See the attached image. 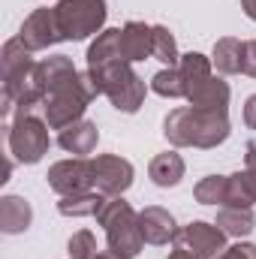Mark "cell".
Here are the masks:
<instances>
[{
	"mask_svg": "<svg viewBox=\"0 0 256 259\" xmlns=\"http://www.w3.org/2000/svg\"><path fill=\"white\" fill-rule=\"evenodd\" d=\"M229 115L226 112H211V109H193L181 106L172 109L163 121V136L175 148H217L229 139Z\"/></svg>",
	"mask_w": 256,
	"mask_h": 259,
	"instance_id": "1",
	"label": "cell"
},
{
	"mask_svg": "<svg viewBox=\"0 0 256 259\" xmlns=\"http://www.w3.org/2000/svg\"><path fill=\"white\" fill-rule=\"evenodd\" d=\"M100 97V88L94 81V75L84 69L75 78H69L66 84L55 88L46 103H42V118L52 130H66L69 124L84 118V109L91 106V100Z\"/></svg>",
	"mask_w": 256,
	"mask_h": 259,
	"instance_id": "2",
	"label": "cell"
},
{
	"mask_svg": "<svg viewBox=\"0 0 256 259\" xmlns=\"http://www.w3.org/2000/svg\"><path fill=\"white\" fill-rule=\"evenodd\" d=\"M100 88L103 97H109V103L124 112V115H136L148 97V84L133 72V66L127 61H115V64L97 66V69H88Z\"/></svg>",
	"mask_w": 256,
	"mask_h": 259,
	"instance_id": "3",
	"label": "cell"
},
{
	"mask_svg": "<svg viewBox=\"0 0 256 259\" xmlns=\"http://www.w3.org/2000/svg\"><path fill=\"white\" fill-rule=\"evenodd\" d=\"M97 223L106 229V241L112 250L136 259L145 247L142 238V226H139V214L133 211V205L124 202V196H109L106 205L97 214Z\"/></svg>",
	"mask_w": 256,
	"mask_h": 259,
	"instance_id": "4",
	"label": "cell"
},
{
	"mask_svg": "<svg viewBox=\"0 0 256 259\" xmlns=\"http://www.w3.org/2000/svg\"><path fill=\"white\" fill-rule=\"evenodd\" d=\"M6 145H9V157L15 163L33 166L49 154V124L42 115H15L12 124L6 130Z\"/></svg>",
	"mask_w": 256,
	"mask_h": 259,
	"instance_id": "5",
	"label": "cell"
},
{
	"mask_svg": "<svg viewBox=\"0 0 256 259\" xmlns=\"http://www.w3.org/2000/svg\"><path fill=\"white\" fill-rule=\"evenodd\" d=\"M58 12V24H61V33L64 39H88L91 33H103L106 27V0H61L55 6Z\"/></svg>",
	"mask_w": 256,
	"mask_h": 259,
	"instance_id": "6",
	"label": "cell"
},
{
	"mask_svg": "<svg viewBox=\"0 0 256 259\" xmlns=\"http://www.w3.org/2000/svg\"><path fill=\"white\" fill-rule=\"evenodd\" d=\"M226 232L217 226V223H205V220H193L187 226L178 229L175 235V247L193 253L196 259H217L223 250H226Z\"/></svg>",
	"mask_w": 256,
	"mask_h": 259,
	"instance_id": "7",
	"label": "cell"
},
{
	"mask_svg": "<svg viewBox=\"0 0 256 259\" xmlns=\"http://www.w3.org/2000/svg\"><path fill=\"white\" fill-rule=\"evenodd\" d=\"M91 169H94V190H100L103 196H124L136 178L133 163L118 154H97L91 160Z\"/></svg>",
	"mask_w": 256,
	"mask_h": 259,
	"instance_id": "8",
	"label": "cell"
},
{
	"mask_svg": "<svg viewBox=\"0 0 256 259\" xmlns=\"http://www.w3.org/2000/svg\"><path fill=\"white\" fill-rule=\"evenodd\" d=\"M18 39H21L30 52H46V49L64 42V33H61L55 6H39V9H33V12L24 18V24H21Z\"/></svg>",
	"mask_w": 256,
	"mask_h": 259,
	"instance_id": "9",
	"label": "cell"
},
{
	"mask_svg": "<svg viewBox=\"0 0 256 259\" xmlns=\"http://www.w3.org/2000/svg\"><path fill=\"white\" fill-rule=\"evenodd\" d=\"M49 187L58 196H72V193H84L94 190V169L88 157H69V160H58L49 175H46Z\"/></svg>",
	"mask_w": 256,
	"mask_h": 259,
	"instance_id": "10",
	"label": "cell"
},
{
	"mask_svg": "<svg viewBox=\"0 0 256 259\" xmlns=\"http://www.w3.org/2000/svg\"><path fill=\"white\" fill-rule=\"evenodd\" d=\"M139 226H142V238H145V244H157V247L175 241V235H178V223H175V217H172L166 208H160V205H148V208H142V211H139Z\"/></svg>",
	"mask_w": 256,
	"mask_h": 259,
	"instance_id": "11",
	"label": "cell"
},
{
	"mask_svg": "<svg viewBox=\"0 0 256 259\" xmlns=\"http://www.w3.org/2000/svg\"><path fill=\"white\" fill-rule=\"evenodd\" d=\"M121 49H124V61L127 64L154 58V24L127 21L121 27Z\"/></svg>",
	"mask_w": 256,
	"mask_h": 259,
	"instance_id": "12",
	"label": "cell"
},
{
	"mask_svg": "<svg viewBox=\"0 0 256 259\" xmlns=\"http://www.w3.org/2000/svg\"><path fill=\"white\" fill-rule=\"evenodd\" d=\"M97 142H100V130L94 121H84V118L61 130V136H58V145L72 157H88L97 148Z\"/></svg>",
	"mask_w": 256,
	"mask_h": 259,
	"instance_id": "13",
	"label": "cell"
},
{
	"mask_svg": "<svg viewBox=\"0 0 256 259\" xmlns=\"http://www.w3.org/2000/svg\"><path fill=\"white\" fill-rule=\"evenodd\" d=\"M33 223V208L24 196H3L0 199V232L21 235Z\"/></svg>",
	"mask_w": 256,
	"mask_h": 259,
	"instance_id": "14",
	"label": "cell"
},
{
	"mask_svg": "<svg viewBox=\"0 0 256 259\" xmlns=\"http://www.w3.org/2000/svg\"><path fill=\"white\" fill-rule=\"evenodd\" d=\"M184 172H187L184 157L175 154V151H163V154H157V157L148 163V175H151V181H154L157 187H163V190L178 187L181 178H184Z\"/></svg>",
	"mask_w": 256,
	"mask_h": 259,
	"instance_id": "15",
	"label": "cell"
},
{
	"mask_svg": "<svg viewBox=\"0 0 256 259\" xmlns=\"http://www.w3.org/2000/svg\"><path fill=\"white\" fill-rule=\"evenodd\" d=\"M124 61V49H121V27H106L103 33H97V39L88 49V69Z\"/></svg>",
	"mask_w": 256,
	"mask_h": 259,
	"instance_id": "16",
	"label": "cell"
},
{
	"mask_svg": "<svg viewBox=\"0 0 256 259\" xmlns=\"http://www.w3.org/2000/svg\"><path fill=\"white\" fill-rule=\"evenodd\" d=\"M187 103L193 109H211V112H226L229 106V84L217 75H211L208 81H202L199 88H193L187 94Z\"/></svg>",
	"mask_w": 256,
	"mask_h": 259,
	"instance_id": "17",
	"label": "cell"
},
{
	"mask_svg": "<svg viewBox=\"0 0 256 259\" xmlns=\"http://www.w3.org/2000/svg\"><path fill=\"white\" fill-rule=\"evenodd\" d=\"M211 64L217 66V72H223V75H238V72H244V42L235 39V36L217 39V42H214Z\"/></svg>",
	"mask_w": 256,
	"mask_h": 259,
	"instance_id": "18",
	"label": "cell"
},
{
	"mask_svg": "<svg viewBox=\"0 0 256 259\" xmlns=\"http://www.w3.org/2000/svg\"><path fill=\"white\" fill-rule=\"evenodd\" d=\"M36 72H39V81H42L46 97H49L55 88H61V84L69 81V78H75V75H78L75 64H72L66 55H52V58L39 61V64H36Z\"/></svg>",
	"mask_w": 256,
	"mask_h": 259,
	"instance_id": "19",
	"label": "cell"
},
{
	"mask_svg": "<svg viewBox=\"0 0 256 259\" xmlns=\"http://www.w3.org/2000/svg\"><path fill=\"white\" fill-rule=\"evenodd\" d=\"M229 238H247L250 232L256 229V214L253 208H232V205H223L217 211V220H214Z\"/></svg>",
	"mask_w": 256,
	"mask_h": 259,
	"instance_id": "20",
	"label": "cell"
},
{
	"mask_svg": "<svg viewBox=\"0 0 256 259\" xmlns=\"http://www.w3.org/2000/svg\"><path fill=\"white\" fill-rule=\"evenodd\" d=\"M232 208H253L256 205V169H244L226 178V202Z\"/></svg>",
	"mask_w": 256,
	"mask_h": 259,
	"instance_id": "21",
	"label": "cell"
},
{
	"mask_svg": "<svg viewBox=\"0 0 256 259\" xmlns=\"http://www.w3.org/2000/svg\"><path fill=\"white\" fill-rule=\"evenodd\" d=\"M109 196H103L100 190H84V193H72V196H61L58 211L64 217H97L100 208L106 205Z\"/></svg>",
	"mask_w": 256,
	"mask_h": 259,
	"instance_id": "22",
	"label": "cell"
},
{
	"mask_svg": "<svg viewBox=\"0 0 256 259\" xmlns=\"http://www.w3.org/2000/svg\"><path fill=\"white\" fill-rule=\"evenodd\" d=\"M178 69H181V75H184V88H187V94L214 75V64H211V58H205V55H199V52H187V55H181ZM184 100H187V97H184Z\"/></svg>",
	"mask_w": 256,
	"mask_h": 259,
	"instance_id": "23",
	"label": "cell"
},
{
	"mask_svg": "<svg viewBox=\"0 0 256 259\" xmlns=\"http://www.w3.org/2000/svg\"><path fill=\"white\" fill-rule=\"evenodd\" d=\"M151 91L166 97V100H181L187 97V88H184V75L178 66H163L160 72H154L151 78Z\"/></svg>",
	"mask_w": 256,
	"mask_h": 259,
	"instance_id": "24",
	"label": "cell"
},
{
	"mask_svg": "<svg viewBox=\"0 0 256 259\" xmlns=\"http://www.w3.org/2000/svg\"><path fill=\"white\" fill-rule=\"evenodd\" d=\"M226 178L229 175H205L196 187H193V196L199 205H220L226 202Z\"/></svg>",
	"mask_w": 256,
	"mask_h": 259,
	"instance_id": "25",
	"label": "cell"
},
{
	"mask_svg": "<svg viewBox=\"0 0 256 259\" xmlns=\"http://www.w3.org/2000/svg\"><path fill=\"white\" fill-rule=\"evenodd\" d=\"M154 58L163 66H178V61H181L175 36H172V30L163 27V24H154Z\"/></svg>",
	"mask_w": 256,
	"mask_h": 259,
	"instance_id": "26",
	"label": "cell"
},
{
	"mask_svg": "<svg viewBox=\"0 0 256 259\" xmlns=\"http://www.w3.org/2000/svg\"><path fill=\"white\" fill-rule=\"evenodd\" d=\"M66 250H69V259H94L100 253V250H97V238H94V232H88V229L72 232V238L66 241Z\"/></svg>",
	"mask_w": 256,
	"mask_h": 259,
	"instance_id": "27",
	"label": "cell"
},
{
	"mask_svg": "<svg viewBox=\"0 0 256 259\" xmlns=\"http://www.w3.org/2000/svg\"><path fill=\"white\" fill-rule=\"evenodd\" d=\"M217 259H256V244H250V241H238V244L226 247Z\"/></svg>",
	"mask_w": 256,
	"mask_h": 259,
	"instance_id": "28",
	"label": "cell"
},
{
	"mask_svg": "<svg viewBox=\"0 0 256 259\" xmlns=\"http://www.w3.org/2000/svg\"><path fill=\"white\" fill-rule=\"evenodd\" d=\"M244 72L250 78H256V39L244 42Z\"/></svg>",
	"mask_w": 256,
	"mask_h": 259,
	"instance_id": "29",
	"label": "cell"
},
{
	"mask_svg": "<svg viewBox=\"0 0 256 259\" xmlns=\"http://www.w3.org/2000/svg\"><path fill=\"white\" fill-rule=\"evenodd\" d=\"M244 124L250 130H256V94L247 97V103H244Z\"/></svg>",
	"mask_w": 256,
	"mask_h": 259,
	"instance_id": "30",
	"label": "cell"
},
{
	"mask_svg": "<svg viewBox=\"0 0 256 259\" xmlns=\"http://www.w3.org/2000/svg\"><path fill=\"white\" fill-rule=\"evenodd\" d=\"M244 166L247 169H256V142H250L247 151H244Z\"/></svg>",
	"mask_w": 256,
	"mask_h": 259,
	"instance_id": "31",
	"label": "cell"
},
{
	"mask_svg": "<svg viewBox=\"0 0 256 259\" xmlns=\"http://www.w3.org/2000/svg\"><path fill=\"white\" fill-rule=\"evenodd\" d=\"M94 259H130V256H124V253H118V250H112V247H106V250H100Z\"/></svg>",
	"mask_w": 256,
	"mask_h": 259,
	"instance_id": "32",
	"label": "cell"
},
{
	"mask_svg": "<svg viewBox=\"0 0 256 259\" xmlns=\"http://www.w3.org/2000/svg\"><path fill=\"white\" fill-rule=\"evenodd\" d=\"M241 9L250 21H256V0H241Z\"/></svg>",
	"mask_w": 256,
	"mask_h": 259,
	"instance_id": "33",
	"label": "cell"
}]
</instances>
